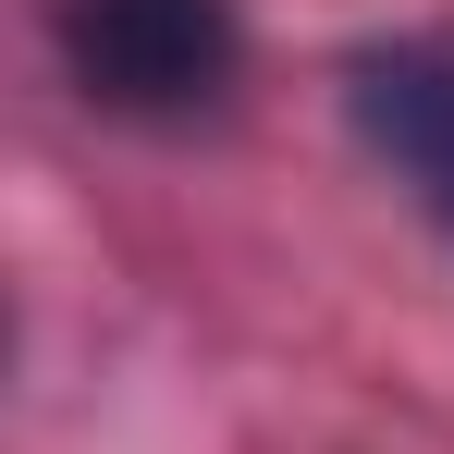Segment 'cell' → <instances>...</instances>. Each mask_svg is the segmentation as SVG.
<instances>
[{
  "label": "cell",
  "instance_id": "obj_1",
  "mask_svg": "<svg viewBox=\"0 0 454 454\" xmlns=\"http://www.w3.org/2000/svg\"><path fill=\"white\" fill-rule=\"evenodd\" d=\"M50 37L98 111H136V123H184L209 111L246 62V25L233 0H50Z\"/></svg>",
  "mask_w": 454,
  "mask_h": 454
},
{
  "label": "cell",
  "instance_id": "obj_2",
  "mask_svg": "<svg viewBox=\"0 0 454 454\" xmlns=\"http://www.w3.org/2000/svg\"><path fill=\"white\" fill-rule=\"evenodd\" d=\"M356 136L418 184L430 222H454V37H380V50H356Z\"/></svg>",
  "mask_w": 454,
  "mask_h": 454
}]
</instances>
